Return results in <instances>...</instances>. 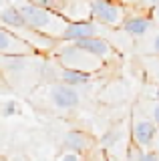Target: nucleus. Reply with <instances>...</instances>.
Listing matches in <instances>:
<instances>
[{"instance_id": "nucleus-1", "label": "nucleus", "mask_w": 159, "mask_h": 161, "mask_svg": "<svg viewBox=\"0 0 159 161\" xmlns=\"http://www.w3.org/2000/svg\"><path fill=\"white\" fill-rule=\"evenodd\" d=\"M16 6L22 12L24 20H26V26L30 30L42 34V36H48L52 40L63 38V32L69 24V20L63 14L47 10V8L38 6L36 2H22V4H16Z\"/></svg>"}, {"instance_id": "nucleus-2", "label": "nucleus", "mask_w": 159, "mask_h": 161, "mask_svg": "<svg viewBox=\"0 0 159 161\" xmlns=\"http://www.w3.org/2000/svg\"><path fill=\"white\" fill-rule=\"evenodd\" d=\"M54 54H57V63L61 64V69H67V70H81V73L91 75L93 70L101 67V60L89 57L74 42H67L63 47H57Z\"/></svg>"}, {"instance_id": "nucleus-3", "label": "nucleus", "mask_w": 159, "mask_h": 161, "mask_svg": "<svg viewBox=\"0 0 159 161\" xmlns=\"http://www.w3.org/2000/svg\"><path fill=\"white\" fill-rule=\"evenodd\" d=\"M91 16L97 24H107V26L117 28V26H123L127 14H125V8L121 4L95 0V2H91Z\"/></svg>"}, {"instance_id": "nucleus-4", "label": "nucleus", "mask_w": 159, "mask_h": 161, "mask_svg": "<svg viewBox=\"0 0 159 161\" xmlns=\"http://www.w3.org/2000/svg\"><path fill=\"white\" fill-rule=\"evenodd\" d=\"M34 48L0 24V57H32Z\"/></svg>"}, {"instance_id": "nucleus-5", "label": "nucleus", "mask_w": 159, "mask_h": 161, "mask_svg": "<svg viewBox=\"0 0 159 161\" xmlns=\"http://www.w3.org/2000/svg\"><path fill=\"white\" fill-rule=\"evenodd\" d=\"M48 99L51 103L54 105L57 109H63V111H71L74 109L79 103H81V95L74 87H69L64 83H57L48 89Z\"/></svg>"}, {"instance_id": "nucleus-6", "label": "nucleus", "mask_w": 159, "mask_h": 161, "mask_svg": "<svg viewBox=\"0 0 159 161\" xmlns=\"http://www.w3.org/2000/svg\"><path fill=\"white\" fill-rule=\"evenodd\" d=\"M97 32H99V24L95 20H73V22L67 24L61 40H64V42H79V40H85V38L99 36Z\"/></svg>"}, {"instance_id": "nucleus-7", "label": "nucleus", "mask_w": 159, "mask_h": 161, "mask_svg": "<svg viewBox=\"0 0 159 161\" xmlns=\"http://www.w3.org/2000/svg\"><path fill=\"white\" fill-rule=\"evenodd\" d=\"M79 48L83 50V53H87L89 57L97 58V60H105L113 54V47L107 42L105 38L101 36H93V38H85V40H79V42H74Z\"/></svg>"}, {"instance_id": "nucleus-8", "label": "nucleus", "mask_w": 159, "mask_h": 161, "mask_svg": "<svg viewBox=\"0 0 159 161\" xmlns=\"http://www.w3.org/2000/svg\"><path fill=\"white\" fill-rule=\"evenodd\" d=\"M155 135H157V125L151 119H135V123H133V139H135L139 149L145 151V147H149L153 143Z\"/></svg>"}, {"instance_id": "nucleus-9", "label": "nucleus", "mask_w": 159, "mask_h": 161, "mask_svg": "<svg viewBox=\"0 0 159 161\" xmlns=\"http://www.w3.org/2000/svg\"><path fill=\"white\" fill-rule=\"evenodd\" d=\"M63 145H64V149H67L69 153L83 155L85 151H89V147H91V137H89L85 131L73 129V131H69V133L64 135Z\"/></svg>"}, {"instance_id": "nucleus-10", "label": "nucleus", "mask_w": 159, "mask_h": 161, "mask_svg": "<svg viewBox=\"0 0 159 161\" xmlns=\"http://www.w3.org/2000/svg\"><path fill=\"white\" fill-rule=\"evenodd\" d=\"M151 24H153V20L149 16H143V14H139V16H127L125 22H123V30H125L129 36L141 38L145 34H149Z\"/></svg>"}, {"instance_id": "nucleus-11", "label": "nucleus", "mask_w": 159, "mask_h": 161, "mask_svg": "<svg viewBox=\"0 0 159 161\" xmlns=\"http://www.w3.org/2000/svg\"><path fill=\"white\" fill-rule=\"evenodd\" d=\"M0 20H2V26H6L8 30L16 32V30H24L26 26V20H24L22 12L18 10L16 4H10V6L0 10Z\"/></svg>"}, {"instance_id": "nucleus-12", "label": "nucleus", "mask_w": 159, "mask_h": 161, "mask_svg": "<svg viewBox=\"0 0 159 161\" xmlns=\"http://www.w3.org/2000/svg\"><path fill=\"white\" fill-rule=\"evenodd\" d=\"M89 80H91V75L81 73V70H67V69L61 70V83L69 85V87L85 85V83H89Z\"/></svg>"}, {"instance_id": "nucleus-13", "label": "nucleus", "mask_w": 159, "mask_h": 161, "mask_svg": "<svg viewBox=\"0 0 159 161\" xmlns=\"http://www.w3.org/2000/svg\"><path fill=\"white\" fill-rule=\"evenodd\" d=\"M0 60L8 73H22L28 67V57H0Z\"/></svg>"}, {"instance_id": "nucleus-14", "label": "nucleus", "mask_w": 159, "mask_h": 161, "mask_svg": "<svg viewBox=\"0 0 159 161\" xmlns=\"http://www.w3.org/2000/svg\"><path fill=\"white\" fill-rule=\"evenodd\" d=\"M131 161H159V155L153 153V151H143V149H137L135 151V157Z\"/></svg>"}, {"instance_id": "nucleus-15", "label": "nucleus", "mask_w": 159, "mask_h": 161, "mask_svg": "<svg viewBox=\"0 0 159 161\" xmlns=\"http://www.w3.org/2000/svg\"><path fill=\"white\" fill-rule=\"evenodd\" d=\"M121 133H123L121 129H111V131L105 135V137H103V145H113V143H117L119 137H121Z\"/></svg>"}, {"instance_id": "nucleus-16", "label": "nucleus", "mask_w": 159, "mask_h": 161, "mask_svg": "<svg viewBox=\"0 0 159 161\" xmlns=\"http://www.w3.org/2000/svg\"><path fill=\"white\" fill-rule=\"evenodd\" d=\"M14 113H18L16 101H6V103L2 105V115H4V117H12Z\"/></svg>"}, {"instance_id": "nucleus-17", "label": "nucleus", "mask_w": 159, "mask_h": 161, "mask_svg": "<svg viewBox=\"0 0 159 161\" xmlns=\"http://www.w3.org/2000/svg\"><path fill=\"white\" fill-rule=\"evenodd\" d=\"M58 161H85V155H79V153H69V151H64L61 157H58Z\"/></svg>"}, {"instance_id": "nucleus-18", "label": "nucleus", "mask_w": 159, "mask_h": 161, "mask_svg": "<svg viewBox=\"0 0 159 161\" xmlns=\"http://www.w3.org/2000/svg\"><path fill=\"white\" fill-rule=\"evenodd\" d=\"M151 117H153V123L159 127V101H155L151 107Z\"/></svg>"}, {"instance_id": "nucleus-19", "label": "nucleus", "mask_w": 159, "mask_h": 161, "mask_svg": "<svg viewBox=\"0 0 159 161\" xmlns=\"http://www.w3.org/2000/svg\"><path fill=\"white\" fill-rule=\"evenodd\" d=\"M149 50H151L153 54H159V32L153 36V40H151V48H149Z\"/></svg>"}, {"instance_id": "nucleus-20", "label": "nucleus", "mask_w": 159, "mask_h": 161, "mask_svg": "<svg viewBox=\"0 0 159 161\" xmlns=\"http://www.w3.org/2000/svg\"><path fill=\"white\" fill-rule=\"evenodd\" d=\"M4 161H28L24 155H10L8 159H4Z\"/></svg>"}, {"instance_id": "nucleus-21", "label": "nucleus", "mask_w": 159, "mask_h": 161, "mask_svg": "<svg viewBox=\"0 0 159 161\" xmlns=\"http://www.w3.org/2000/svg\"><path fill=\"white\" fill-rule=\"evenodd\" d=\"M153 18H155L157 22H159V4H157V6H155V10H153Z\"/></svg>"}, {"instance_id": "nucleus-22", "label": "nucleus", "mask_w": 159, "mask_h": 161, "mask_svg": "<svg viewBox=\"0 0 159 161\" xmlns=\"http://www.w3.org/2000/svg\"><path fill=\"white\" fill-rule=\"evenodd\" d=\"M155 99H157V101H159V87H157V89H155Z\"/></svg>"}, {"instance_id": "nucleus-23", "label": "nucleus", "mask_w": 159, "mask_h": 161, "mask_svg": "<svg viewBox=\"0 0 159 161\" xmlns=\"http://www.w3.org/2000/svg\"><path fill=\"white\" fill-rule=\"evenodd\" d=\"M0 161H2V159H0Z\"/></svg>"}]
</instances>
